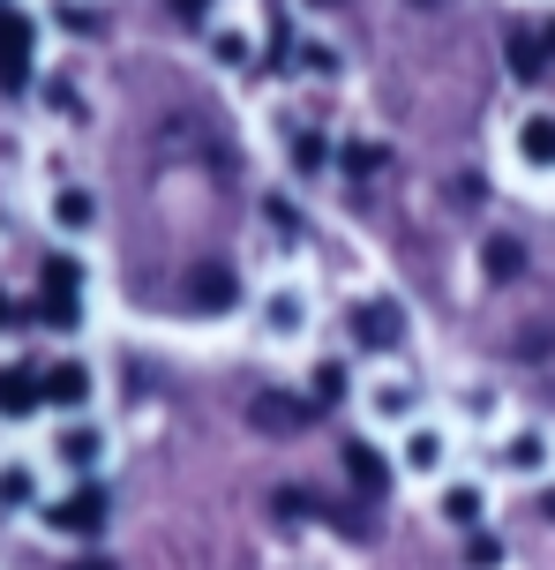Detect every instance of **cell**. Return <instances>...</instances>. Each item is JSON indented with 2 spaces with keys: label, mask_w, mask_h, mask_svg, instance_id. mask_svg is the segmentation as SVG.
I'll return each instance as SVG.
<instances>
[{
  "label": "cell",
  "mask_w": 555,
  "mask_h": 570,
  "mask_svg": "<svg viewBox=\"0 0 555 570\" xmlns=\"http://www.w3.org/2000/svg\"><path fill=\"white\" fill-rule=\"evenodd\" d=\"M480 271H488V278H518V271H526V248H518V240H480Z\"/></svg>",
  "instance_id": "cell-11"
},
{
  "label": "cell",
  "mask_w": 555,
  "mask_h": 570,
  "mask_svg": "<svg viewBox=\"0 0 555 570\" xmlns=\"http://www.w3.org/2000/svg\"><path fill=\"white\" fill-rule=\"evenodd\" d=\"M53 210H60V226H76V233L90 226V196H83V188H68V196H60Z\"/></svg>",
  "instance_id": "cell-16"
},
{
  "label": "cell",
  "mask_w": 555,
  "mask_h": 570,
  "mask_svg": "<svg viewBox=\"0 0 555 570\" xmlns=\"http://www.w3.org/2000/svg\"><path fill=\"white\" fill-rule=\"evenodd\" d=\"M346 473H353L360 495H383V488H390V458L368 451V443H346Z\"/></svg>",
  "instance_id": "cell-8"
},
{
  "label": "cell",
  "mask_w": 555,
  "mask_h": 570,
  "mask_svg": "<svg viewBox=\"0 0 555 570\" xmlns=\"http://www.w3.org/2000/svg\"><path fill=\"white\" fill-rule=\"evenodd\" d=\"M406 465H413V473H436V465H443V435H436V428H413V435H406Z\"/></svg>",
  "instance_id": "cell-12"
},
{
  "label": "cell",
  "mask_w": 555,
  "mask_h": 570,
  "mask_svg": "<svg viewBox=\"0 0 555 570\" xmlns=\"http://www.w3.org/2000/svg\"><path fill=\"white\" fill-rule=\"evenodd\" d=\"M248 421L264 428V435H293V428L316 421V405H308V399H286V391H256V399H248Z\"/></svg>",
  "instance_id": "cell-3"
},
{
  "label": "cell",
  "mask_w": 555,
  "mask_h": 570,
  "mask_svg": "<svg viewBox=\"0 0 555 570\" xmlns=\"http://www.w3.org/2000/svg\"><path fill=\"white\" fill-rule=\"evenodd\" d=\"M60 458H68V465H90V458H98V435H90V428L60 435Z\"/></svg>",
  "instance_id": "cell-17"
},
{
  "label": "cell",
  "mask_w": 555,
  "mask_h": 570,
  "mask_svg": "<svg viewBox=\"0 0 555 570\" xmlns=\"http://www.w3.org/2000/svg\"><path fill=\"white\" fill-rule=\"evenodd\" d=\"M76 293H83V271H76V263L68 256H53L46 263V323H53V331H76Z\"/></svg>",
  "instance_id": "cell-2"
},
{
  "label": "cell",
  "mask_w": 555,
  "mask_h": 570,
  "mask_svg": "<svg viewBox=\"0 0 555 570\" xmlns=\"http://www.w3.org/2000/svg\"><path fill=\"white\" fill-rule=\"evenodd\" d=\"M511 68H518V76H541V38L518 30V38H511Z\"/></svg>",
  "instance_id": "cell-15"
},
{
  "label": "cell",
  "mask_w": 555,
  "mask_h": 570,
  "mask_svg": "<svg viewBox=\"0 0 555 570\" xmlns=\"http://www.w3.org/2000/svg\"><path fill=\"white\" fill-rule=\"evenodd\" d=\"M53 525H60V533H83V541H90V533L106 525V495H98V488H76V495H68V503L53 511Z\"/></svg>",
  "instance_id": "cell-7"
},
{
  "label": "cell",
  "mask_w": 555,
  "mask_h": 570,
  "mask_svg": "<svg viewBox=\"0 0 555 570\" xmlns=\"http://www.w3.org/2000/svg\"><path fill=\"white\" fill-rule=\"evenodd\" d=\"M413 8H436V0H413Z\"/></svg>",
  "instance_id": "cell-24"
},
{
  "label": "cell",
  "mask_w": 555,
  "mask_h": 570,
  "mask_svg": "<svg viewBox=\"0 0 555 570\" xmlns=\"http://www.w3.org/2000/svg\"><path fill=\"white\" fill-rule=\"evenodd\" d=\"M466 570H503V541L496 533H473L466 541Z\"/></svg>",
  "instance_id": "cell-14"
},
{
  "label": "cell",
  "mask_w": 555,
  "mask_h": 570,
  "mask_svg": "<svg viewBox=\"0 0 555 570\" xmlns=\"http://www.w3.org/2000/svg\"><path fill=\"white\" fill-rule=\"evenodd\" d=\"M174 8H180V16H204V8H210V0H174Z\"/></svg>",
  "instance_id": "cell-22"
},
{
  "label": "cell",
  "mask_w": 555,
  "mask_h": 570,
  "mask_svg": "<svg viewBox=\"0 0 555 570\" xmlns=\"http://www.w3.org/2000/svg\"><path fill=\"white\" fill-rule=\"evenodd\" d=\"M30 46H38L30 16L0 8V90H23V83H30Z\"/></svg>",
  "instance_id": "cell-1"
},
{
  "label": "cell",
  "mask_w": 555,
  "mask_h": 570,
  "mask_svg": "<svg viewBox=\"0 0 555 570\" xmlns=\"http://www.w3.org/2000/svg\"><path fill=\"white\" fill-rule=\"evenodd\" d=\"M38 405H46V375L0 368V413H8V421H23V413H38Z\"/></svg>",
  "instance_id": "cell-6"
},
{
  "label": "cell",
  "mask_w": 555,
  "mask_h": 570,
  "mask_svg": "<svg viewBox=\"0 0 555 570\" xmlns=\"http://www.w3.org/2000/svg\"><path fill=\"white\" fill-rule=\"evenodd\" d=\"M443 518H450V525H473V518H480V488H450V495H443Z\"/></svg>",
  "instance_id": "cell-13"
},
{
  "label": "cell",
  "mask_w": 555,
  "mask_h": 570,
  "mask_svg": "<svg viewBox=\"0 0 555 570\" xmlns=\"http://www.w3.org/2000/svg\"><path fill=\"white\" fill-rule=\"evenodd\" d=\"M353 338L368 345V353H390V345L406 338V315L390 308V301H368V308H353Z\"/></svg>",
  "instance_id": "cell-5"
},
{
  "label": "cell",
  "mask_w": 555,
  "mask_h": 570,
  "mask_svg": "<svg viewBox=\"0 0 555 570\" xmlns=\"http://www.w3.org/2000/svg\"><path fill=\"white\" fill-rule=\"evenodd\" d=\"M188 301H196L204 315H226V308L240 301L234 271H226V263H196V271H188Z\"/></svg>",
  "instance_id": "cell-4"
},
{
  "label": "cell",
  "mask_w": 555,
  "mask_h": 570,
  "mask_svg": "<svg viewBox=\"0 0 555 570\" xmlns=\"http://www.w3.org/2000/svg\"><path fill=\"white\" fill-rule=\"evenodd\" d=\"M0 503H30V473H23V465L0 473Z\"/></svg>",
  "instance_id": "cell-19"
},
{
  "label": "cell",
  "mask_w": 555,
  "mask_h": 570,
  "mask_svg": "<svg viewBox=\"0 0 555 570\" xmlns=\"http://www.w3.org/2000/svg\"><path fill=\"white\" fill-rule=\"evenodd\" d=\"M16 323H23V308H16V301L0 293V331H16Z\"/></svg>",
  "instance_id": "cell-21"
},
{
  "label": "cell",
  "mask_w": 555,
  "mask_h": 570,
  "mask_svg": "<svg viewBox=\"0 0 555 570\" xmlns=\"http://www.w3.org/2000/svg\"><path fill=\"white\" fill-rule=\"evenodd\" d=\"M518 158H526V166H555V114H526V128H518Z\"/></svg>",
  "instance_id": "cell-9"
},
{
  "label": "cell",
  "mask_w": 555,
  "mask_h": 570,
  "mask_svg": "<svg viewBox=\"0 0 555 570\" xmlns=\"http://www.w3.org/2000/svg\"><path fill=\"white\" fill-rule=\"evenodd\" d=\"M323 158H330V150H323V136H293V166H300V173H316Z\"/></svg>",
  "instance_id": "cell-18"
},
{
  "label": "cell",
  "mask_w": 555,
  "mask_h": 570,
  "mask_svg": "<svg viewBox=\"0 0 555 570\" xmlns=\"http://www.w3.org/2000/svg\"><path fill=\"white\" fill-rule=\"evenodd\" d=\"M76 570H113V563H106V556H83V563H76Z\"/></svg>",
  "instance_id": "cell-23"
},
{
  "label": "cell",
  "mask_w": 555,
  "mask_h": 570,
  "mask_svg": "<svg viewBox=\"0 0 555 570\" xmlns=\"http://www.w3.org/2000/svg\"><path fill=\"white\" fill-rule=\"evenodd\" d=\"M46 399H53V405H83L90 399V368H76V361L46 368Z\"/></svg>",
  "instance_id": "cell-10"
},
{
  "label": "cell",
  "mask_w": 555,
  "mask_h": 570,
  "mask_svg": "<svg viewBox=\"0 0 555 570\" xmlns=\"http://www.w3.org/2000/svg\"><path fill=\"white\" fill-rule=\"evenodd\" d=\"M383 166V150H368V142H353L346 150V173H376Z\"/></svg>",
  "instance_id": "cell-20"
}]
</instances>
